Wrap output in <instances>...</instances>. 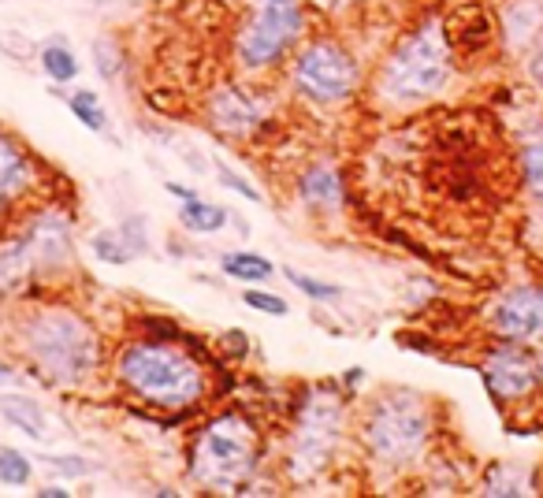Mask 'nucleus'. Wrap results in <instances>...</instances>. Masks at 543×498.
Wrapping results in <instances>:
<instances>
[{"label": "nucleus", "mask_w": 543, "mask_h": 498, "mask_svg": "<svg viewBox=\"0 0 543 498\" xmlns=\"http://www.w3.org/2000/svg\"><path fill=\"white\" fill-rule=\"evenodd\" d=\"M15 342L30 372L56 387H82L101 368V335L71 305H38L23 313Z\"/></svg>", "instance_id": "f257e3e1"}, {"label": "nucleus", "mask_w": 543, "mask_h": 498, "mask_svg": "<svg viewBox=\"0 0 543 498\" xmlns=\"http://www.w3.org/2000/svg\"><path fill=\"white\" fill-rule=\"evenodd\" d=\"M112 376L149 409H194L209 391L205 368L164 339H131L112 354Z\"/></svg>", "instance_id": "f03ea898"}, {"label": "nucleus", "mask_w": 543, "mask_h": 498, "mask_svg": "<svg viewBox=\"0 0 543 498\" xmlns=\"http://www.w3.org/2000/svg\"><path fill=\"white\" fill-rule=\"evenodd\" d=\"M432 406L417 391H384L361 413L358 443L369 461L387 472H406L421 465L432 446Z\"/></svg>", "instance_id": "7ed1b4c3"}, {"label": "nucleus", "mask_w": 543, "mask_h": 498, "mask_svg": "<svg viewBox=\"0 0 543 498\" xmlns=\"http://www.w3.org/2000/svg\"><path fill=\"white\" fill-rule=\"evenodd\" d=\"M454 75V53L447 30L432 23H421L398 41L395 49L384 56V64L376 71L372 93L391 108L421 105L428 97H436Z\"/></svg>", "instance_id": "20e7f679"}, {"label": "nucleus", "mask_w": 543, "mask_h": 498, "mask_svg": "<svg viewBox=\"0 0 543 498\" xmlns=\"http://www.w3.org/2000/svg\"><path fill=\"white\" fill-rule=\"evenodd\" d=\"M257 461H261L257 424L239 409H227L201 424L186 454V472L205 491H242Z\"/></svg>", "instance_id": "39448f33"}, {"label": "nucleus", "mask_w": 543, "mask_h": 498, "mask_svg": "<svg viewBox=\"0 0 543 498\" xmlns=\"http://www.w3.org/2000/svg\"><path fill=\"white\" fill-rule=\"evenodd\" d=\"M305 27H309L305 0H246L231 38L239 71L250 79L276 71L302 45Z\"/></svg>", "instance_id": "423d86ee"}, {"label": "nucleus", "mask_w": 543, "mask_h": 498, "mask_svg": "<svg viewBox=\"0 0 543 498\" xmlns=\"http://www.w3.org/2000/svg\"><path fill=\"white\" fill-rule=\"evenodd\" d=\"M346 439V398L335 387H313L298 402L291 420V443H287V472L294 484H309L320 472L332 469L335 454Z\"/></svg>", "instance_id": "0eeeda50"}, {"label": "nucleus", "mask_w": 543, "mask_h": 498, "mask_svg": "<svg viewBox=\"0 0 543 498\" xmlns=\"http://www.w3.org/2000/svg\"><path fill=\"white\" fill-rule=\"evenodd\" d=\"M291 86L309 105H346L361 86V67L343 41L320 34L298 45L291 60Z\"/></svg>", "instance_id": "6e6552de"}, {"label": "nucleus", "mask_w": 543, "mask_h": 498, "mask_svg": "<svg viewBox=\"0 0 543 498\" xmlns=\"http://www.w3.org/2000/svg\"><path fill=\"white\" fill-rule=\"evenodd\" d=\"M480 376H484V387L499 406H521V402L536 398L543 387V368L536 354H529L514 339L491 346L480 361Z\"/></svg>", "instance_id": "1a4fd4ad"}, {"label": "nucleus", "mask_w": 543, "mask_h": 498, "mask_svg": "<svg viewBox=\"0 0 543 498\" xmlns=\"http://www.w3.org/2000/svg\"><path fill=\"white\" fill-rule=\"evenodd\" d=\"M19 235L34 257L38 283H56V279H64V272L75 268V227L60 205L34 209Z\"/></svg>", "instance_id": "9d476101"}, {"label": "nucleus", "mask_w": 543, "mask_h": 498, "mask_svg": "<svg viewBox=\"0 0 543 498\" xmlns=\"http://www.w3.org/2000/svg\"><path fill=\"white\" fill-rule=\"evenodd\" d=\"M205 116H209L212 131L224 138H239V142L253 138L268 119L265 93H257L250 82H224L209 93Z\"/></svg>", "instance_id": "9b49d317"}, {"label": "nucleus", "mask_w": 543, "mask_h": 498, "mask_svg": "<svg viewBox=\"0 0 543 498\" xmlns=\"http://www.w3.org/2000/svg\"><path fill=\"white\" fill-rule=\"evenodd\" d=\"M491 328L499 331V339L543 342V287L525 283V287L506 290L491 305Z\"/></svg>", "instance_id": "f8f14e48"}, {"label": "nucleus", "mask_w": 543, "mask_h": 498, "mask_svg": "<svg viewBox=\"0 0 543 498\" xmlns=\"http://www.w3.org/2000/svg\"><path fill=\"white\" fill-rule=\"evenodd\" d=\"M34 190V157L15 134L0 131V212Z\"/></svg>", "instance_id": "ddd939ff"}, {"label": "nucleus", "mask_w": 543, "mask_h": 498, "mask_svg": "<svg viewBox=\"0 0 543 498\" xmlns=\"http://www.w3.org/2000/svg\"><path fill=\"white\" fill-rule=\"evenodd\" d=\"M38 283V268L23 235L0 238V294H23Z\"/></svg>", "instance_id": "4468645a"}, {"label": "nucleus", "mask_w": 543, "mask_h": 498, "mask_svg": "<svg viewBox=\"0 0 543 498\" xmlns=\"http://www.w3.org/2000/svg\"><path fill=\"white\" fill-rule=\"evenodd\" d=\"M298 197L305 205H320V209H335L343 201V183H339V171L328 164H313L298 179Z\"/></svg>", "instance_id": "2eb2a0df"}, {"label": "nucleus", "mask_w": 543, "mask_h": 498, "mask_svg": "<svg viewBox=\"0 0 543 498\" xmlns=\"http://www.w3.org/2000/svg\"><path fill=\"white\" fill-rule=\"evenodd\" d=\"M0 417L8 420L12 428H19L30 439H45V409L30 398V394L8 391L0 394Z\"/></svg>", "instance_id": "dca6fc26"}, {"label": "nucleus", "mask_w": 543, "mask_h": 498, "mask_svg": "<svg viewBox=\"0 0 543 498\" xmlns=\"http://www.w3.org/2000/svg\"><path fill=\"white\" fill-rule=\"evenodd\" d=\"M220 272L235 283H250V287H261L276 276V264L261 257V253H250V249H235V253H224L220 261Z\"/></svg>", "instance_id": "f3484780"}, {"label": "nucleus", "mask_w": 543, "mask_h": 498, "mask_svg": "<svg viewBox=\"0 0 543 498\" xmlns=\"http://www.w3.org/2000/svg\"><path fill=\"white\" fill-rule=\"evenodd\" d=\"M38 67L45 71V79L60 82V86H67V82L79 79V56L71 53V45H67L60 34H53V38L45 41L38 49Z\"/></svg>", "instance_id": "a211bd4d"}, {"label": "nucleus", "mask_w": 543, "mask_h": 498, "mask_svg": "<svg viewBox=\"0 0 543 498\" xmlns=\"http://www.w3.org/2000/svg\"><path fill=\"white\" fill-rule=\"evenodd\" d=\"M179 223H183L186 231H194V235H216V231L227 223V209L224 205H212V201L194 197V201H183Z\"/></svg>", "instance_id": "6ab92c4d"}, {"label": "nucleus", "mask_w": 543, "mask_h": 498, "mask_svg": "<svg viewBox=\"0 0 543 498\" xmlns=\"http://www.w3.org/2000/svg\"><path fill=\"white\" fill-rule=\"evenodd\" d=\"M67 108L75 112V119H79L86 131H93V134H105L108 131V112H105V105L97 101V93L75 90L71 97H67Z\"/></svg>", "instance_id": "aec40b11"}, {"label": "nucleus", "mask_w": 543, "mask_h": 498, "mask_svg": "<svg viewBox=\"0 0 543 498\" xmlns=\"http://www.w3.org/2000/svg\"><path fill=\"white\" fill-rule=\"evenodd\" d=\"M90 246H93V257L112 264V268H120V264H127L134 257V249L127 246V238H123L120 231H97V235L90 238Z\"/></svg>", "instance_id": "412c9836"}, {"label": "nucleus", "mask_w": 543, "mask_h": 498, "mask_svg": "<svg viewBox=\"0 0 543 498\" xmlns=\"http://www.w3.org/2000/svg\"><path fill=\"white\" fill-rule=\"evenodd\" d=\"M30 476H34V465H30L27 454H19L12 446L0 450V484L8 487H27Z\"/></svg>", "instance_id": "4be33fe9"}, {"label": "nucleus", "mask_w": 543, "mask_h": 498, "mask_svg": "<svg viewBox=\"0 0 543 498\" xmlns=\"http://www.w3.org/2000/svg\"><path fill=\"white\" fill-rule=\"evenodd\" d=\"M93 64H97V71H101V79H116L123 71V45L116 38H97L93 41Z\"/></svg>", "instance_id": "5701e85b"}, {"label": "nucleus", "mask_w": 543, "mask_h": 498, "mask_svg": "<svg viewBox=\"0 0 543 498\" xmlns=\"http://www.w3.org/2000/svg\"><path fill=\"white\" fill-rule=\"evenodd\" d=\"M484 495H525L521 487V469H506V465H491L484 484H480Z\"/></svg>", "instance_id": "b1692460"}, {"label": "nucleus", "mask_w": 543, "mask_h": 498, "mask_svg": "<svg viewBox=\"0 0 543 498\" xmlns=\"http://www.w3.org/2000/svg\"><path fill=\"white\" fill-rule=\"evenodd\" d=\"M521 175H525L529 194L543 205V142L525 145V153H521Z\"/></svg>", "instance_id": "393cba45"}, {"label": "nucleus", "mask_w": 543, "mask_h": 498, "mask_svg": "<svg viewBox=\"0 0 543 498\" xmlns=\"http://www.w3.org/2000/svg\"><path fill=\"white\" fill-rule=\"evenodd\" d=\"M283 276L291 279L294 290H302L305 298H313V302H335L343 290L335 287V283H324V279H313L305 276V272H294V268H283Z\"/></svg>", "instance_id": "a878e982"}, {"label": "nucleus", "mask_w": 543, "mask_h": 498, "mask_svg": "<svg viewBox=\"0 0 543 498\" xmlns=\"http://www.w3.org/2000/svg\"><path fill=\"white\" fill-rule=\"evenodd\" d=\"M242 305H250V309H257V313H268V316H287V313H291L287 298L268 294V290H261V287L242 290Z\"/></svg>", "instance_id": "bb28decb"}, {"label": "nucleus", "mask_w": 543, "mask_h": 498, "mask_svg": "<svg viewBox=\"0 0 543 498\" xmlns=\"http://www.w3.org/2000/svg\"><path fill=\"white\" fill-rule=\"evenodd\" d=\"M0 53L12 56V60H34L38 45L27 34H19V30H0Z\"/></svg>", "instance_id": "cd10ccee"}, {"label": "nucleus", "mask_w": 543, "mask_h": 498, "mask_svg": "<svg viewBox=\"0 0 543 498\" xmlns=\"http://www.w3.org/2000/svg\"><path fill=\"white\" fill-rule=\"evenodd\" d=\"M216 179H220V183H224L227 190H235V194H242L246 201H261V194H257V190H253V186L246 183V179H242L239 171L227 168V164H216Z\"/></svg>", "instance_id": "c85d7f7f"}, {"label": "nucleus", "mask_w": 543, "mask_h": 498, "mask_svg": "<svg viewBox=\"0 0 543 498\" xmlns=\"http://www.w3.org/2000/svg\"><path fill=\"white\" fill-rule=\"evenodd\" d=\"M45 465L56 472H64V476H86V472H93L90 461L75 458V454H64V458H60V454H45Z\"/></svg>", "instance_id": "c756f323"}, {"label": "nucleus", "mask_w": 543, "mask_h": 498, "mask_svg": "<svg viewBox=\"0 0 543 498\" xmlns=\"http://www.w3.org/2000/svg\"><path fill=\"white\" fill-rule=\"evenodd\" d=\"M120 235L127 238V246L134 249V257L146 253V220H142V216H131V220L120 227Z\"/></svg>", "instance_id": "7c9ffc66"}, {"label": "nucleus", "mask_w": 543, "mask_h": 498, "mask_svg": "<svg viewBox=\"0 0 543 498\" xmlns=\"http://www.w3.org/2000/svg\"><path fill=\"white\" fill-rule=\"evenodd\" d=\"M529 75L536 86H543V27L536 30V38L529 41Z\"/></svg>", "instance_id": "2f4dec72"}, {"label": "nucleus", "mask_w": 543, "mask_h": 498, "mask_svg": "<svg viewBox=\"0 0 543 498\" xmlns=\"http://www.w3.org/2000/svg\"><path fill=\"white\" fill-rule=\"evenodd\" d=\"M164 190H168L172 197H179V201H194V197H198L190 186H179V183H164Z\"/></svg>", "instance_id": "473e14b6"}, {"label": "nucleus", "mask_w": 543, "mask_h": 498, "mask_svg": "<svg viewBox=\"0 0 543 498\" xmlns=\"http://www.w3.org/2000/svg\"><path fill=\"white\" fill-rule=\"evenodd\" d=\"M34 495L38 498H71V491H67V487H38Z\"/></svg>", "instance_id": "72a5a7b5"}, {"label": "nucleus", "mask_w": 543, "mask_h": 498, "mask_svg": "<svg viewBox=\"0 0 543 498\" xmlns=\"http://www.w3.org/2000/svg\"><path fill=\"white\" fill-rule=\"evenodd\" d=\"M324 12H339V8H350V4H361V0H317Z\"/></svg>", "instance_id": "f704fd0d"}, {"label": "nucleus", "mask_w": 543, "mask_h": 498, "mask_svg": "<svg viewBox=\"0 0 543 498\" xmlns=\"http://www.w3.org/2000/svg\"><path fill=\"white\" fill-rule=\"evenodd\" d=\"M8 376H12V368H8V365H0V383L8 380Z\"/></svg>", "instance_id": "c9c22d12"}]
</instances>
